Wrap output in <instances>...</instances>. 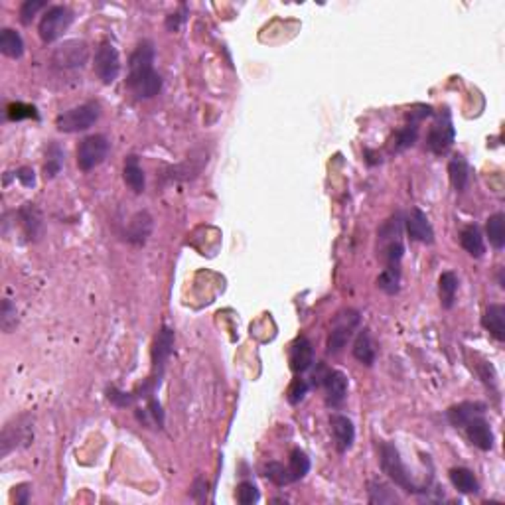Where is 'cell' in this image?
Wrapping results in <instances>:
<instances>
[{"mask_svg": "<svg viewBox=\"0 0 505 505\" xmlns=\"http://www.w3.org/2000/svg\"><path fill=\"white\" fill-rule=\"evenodd\" d=\"M259 490H257V486L255 484H251V481H243V484H239V488H237V502L241 505H253L259 502Z\"/></svg>", "mask_w": 505, "mask_h": 505, "instance_id": "8d00e7d4", "label": "cell"}, {"mask_svg": "<svg viewBox=\"0 0 505 505\" xmlns=\"http://www.w3.org/2000/svg\"><path fill=\"white\" fill-rule=\"evenodd\" d=\"M123 178H125V184L129 186L134 194H143L144 186H146V180H144L143 168H141V164H139V156L132 154L125 160Z\"/></svg>", "mask_w": 505, "mask_h": 505, "instance_id": "ffe728a7", "label": "cell"}, {"mask_svg": "<svg viewBox=\"0 0 505 505\" xmlns=\"http://www.w3.org/2000/svg\"><path fill=\"white\" fill-rule=\"evenodd\" d=\"M16 178L22 181L26 188H32L36 184V176H34V170L32 168H20L16 172Z\"/></svg>", "mask_w": 505, "mask_h": 505, "instance_id": "b9f144b4", "label": "cell"}, {"mask_svg": "<svg viewBox=\"0 0 505 505\" xmlns=\"http://www.w3.org/2000/svg\"><path fill=\"white\" fill-rule=\"evenodd\" d=\"M330 425H332V432H334V441H336L337 452H348L351 444L355 441V428L348 416L344 415H332L330 416Z\"/></svg>", "mask_w": 505, "mask_h": 505, "instance_id": "9a60e30c", "label": "cell"}, {"mask_svg": "<svg viewBox=\"0 0 505 505\" xmlns=\"http://www.w3.org/2000/svg\"><path fill=\"white\" fill-rule=\"evenodd\" d=\"M367 492H369V504L373 505H389V504H399V497L397 493L389 488L385 481L381 479H371L367 484Z\"/></svg>", "mask_w": 505, "mask_h": 505, "instance_id": "484cf974", "label": "cell"}, {"mask_svg": "<svg viewBox=\"0 0 505 505\" xmlns=\"http://www.w3.org/2000/svg\"><path fill=\"white\" fill-rule=\"evenodd\" d=\"M42 8H46V2H42V0H26V2L20 6V20H22V24H30V22L34 20V16H36Z\"/></svg>", "mask_w": 505, "mask_h": 505, "instance_id": "74e56055", "label": "cell"}, {"mask_svg": "<svg viewBox=\"0 0 505 505\" xmlns=\"http://www.w3.org/2000/svg\"><path fill=\"white\" fill-rule=\"evenodd\" d=\"M30 486H18V490H16V504H20V505H24L28 504V493H30V490H28Z\"/></svg>", "mask_w": 505, "mask_h": 505, "instance_id": "f6af8a7d", "label": "cell"}, {"mask_svg": "<svg viewBox=\"0 0 505 505\" xmlns=\"http://www.w3.org/2000/svg\"><path fill=\"white\" fill-rule=\"evenodd\" d=\"M152 233V218L148 211H139L136 215H132L129 223V231H127V241L134 243V245H144L146 239Z\"/></svg>", "mask_w": 505, "mask_h": 505, "instance_id": "2e32d148", "label": "cell"}, {"mask_svg": "<svg viewBox=\"0 0 505 505\" xmlns=\"http://www.w3.org/2000/svg\"><path fill=\"white\" fill-rule=\"evenodd\" d=\"M265 476L271 479V481H274L276 486H286V484L292 481L288 468H285L283 464H278V462L267 464V468H265Z\"/></svg>", "mask_w": 505, "mask_h": 505, "instance_id": "d590c367", "label": "cell"}, {"mask_svg": "<svg viewBox=\"0 0 505 505\" xmlns=\"http://www.w3.org/2000/svg\"><path fill=\"white\" fill-rule=\"evenodd\" d=\"M62 164H64V152H62V148L57 144H52L50 150H48V162L44 166L46 178H53L55 174H60Z\"/></svg>", "mask_w": 505, "mask_h": 505, "instance_id": "e575fe53", "label": "cell"}, {"mask_svg": "<svg viewBox=\"0 0 505 505\" xmlns=\"http://www.w3.org/2000/svg\"><path fill=\"white\" fill-rule=\"evenodd\" d=\"M448 174H450V181H452L456 192H464L470 181V166L464 160V156H454L448 164Z\"/></svg>", "mask_w": 505, "mask_h": 505, "instance_id": "d4e9b609", "label": "cell"}, {"mask_svg": "<svg viewBox=\"0 0 505 505\" xmlns=\"http://www.w3.org/2000/svg\"><path fill=\"white\" fill-rule=\"evenodd\" d=\"M416 136H418V127H416V123L405 125V127L397 132V136H395L393 152H402V150H407L409 146H413L416 141Z\"/></svg>", "mask_w": 505, "mask_h": 505, "instance_id": "d6a6232c", "label": "cell"}, {"mask_svg": "<svg viewBox=\"0 0 505 505\" xmlns=\"http://www.w3.org/2000/svg\"><path fill=\"white\" fill-rule=\"evenodd\" d=\"M130 93L136 99H152L162 89V79L154 69V46L144 39L136 46L129 60V79H127Z\"/></svg>", "mask_w": 505, "mask_h": 505, "instance_id": "6da1fadb", "label": "cell"}, {"mask_svg": "<svg viewBox=\"0 0 505 505\" xmlns=\"http://www.w3.org/2000/svg\"><path fill=\"white\" fill-rule=\"evenodd\" d=\"M405 225H407V231L411 235V239L415 241H420V243H432L434 241V229L430 225L428 218L420 211V209H413L407 220H405Z\"/></svg>", "mask_w": 505, "mask_h": 505, "instance_id": "8fae6325", "label": "cell"}, {"mask_svg": "<svg viewBox=\"0 0 505 505\" xmlns=\"http://www.w3.org/2000/svg\"><path fill=\"white\" fill-rule=\"evenodd\" d=\"M18 324V314H16V306L10 298L2 300V312H0V326L6 334H10Z\"/></svg>", "mask_w": 505, "mask_h": 505, "instance_id": "836d02e7", "label": "cell"}, {"mask_svg": "<svg viewBox=\"0 0 505 505\" xmlns=\"http://www.w3.org/2000/svg\"><path fill=\"white\" fill-rule=\"evenodd\" d=\"M20 218H22V225L24 231L30 239H36L42 231V215H39L38 208L34 204H26L20 209Z\"/></svg>", "mask_w": 505, "mask_h": 505, "instance_id": "f1b7e54d", "label": "cell"}, {"mask_svg": "<svg viewBox=\"0 0 505 505\" xmlns=\"http://www.w3.org/2000/svg\"><path fill=\"white\" fill-rule=\"evenodd\" d=\"M484 328L492 334L497 342L505 339V308L502 304H492L484 314Z\"/></svg>", "mask_w": 505, "mask_h": 505, "instance_id": "e0dca14e", "label": "cell"}, {"mask_svg": "<svg viewBox=\"0 0 505 505\" xmlns=\"http://www.w3.org/2000/svg\"><path fill=\"white\" fill-rule=\"evenodd\" d=\"M402 215L397 211L393 218H389L383 225H381V229H379V233H377V243L379 247L387 245V243H395V241H402L401 235H402Z\"/></svg>", "mask_w": 505, "mask_h": 505, "instance_id": "cb8c5ba5", "label": "cell"}, {"mask_svg": "<svg viewBox=\"0 0 505 505\" xmlns=\"http://www.w3.org/2000/svg\"><path fill=\"white\" fill-rule=\"evenodd\" d=\"M360 324V312L357 310H342L337 312V316L334 318V326H332V332L328 337V353L336 355L339 351L346 348V344L350 342L353 330Z\"/></svg>", "mask_w": 505, "mask_h": 505, "instance_id": "5b68a950", "label": "cell"}, {"mask_svg": "<svg viewBox=\"0 0 505 505\" xmlns=\"http://www.w3.org/2000/svg\"><path fill=\"white\" fill-rule=\"evenodd\" d=\"M456 292H458V276L452 271L442 272L438 278V294H441L442 308H452L454 300H456Z\"/></svg>", "mask_w": 505, "mask_h": 505, "instance_id": "4316f807", "label": "cell"}, {"mask_svg": "<svg viewBox=\"0 0 505 505\" xmlns=\"http://www.w3.org/2000/svg\"><path fill=\"white\" fill-rule=\"evenodd\" d=\"M306 393H308V383L304 379H294L290 383V387H288V393H286L288 395V402L290 405H298V402L306 397Z\"/></svg>", "mask_w": 505, "mask_h": 505, "instance_id": "ab89813d", "label": "cell"}, {"mask_svg": "<svg viewBox=\"0 0 505 505\" xmlns=\"http://www.w3.org/2000/svg\"><path fill=\"white\" fill-rule=\"evenodd\" d=\"M30 441H32L30 425H20V423H18V427L8 425V427L4 428V432H2V442H0V446H2V456H6L10 450H14V448L18 446V442L28 444Z\"/></svg>", "mask_w": 505, "mask_h": 505, "instance_id": "ac0fdd59", "label": "cell"}, {"mask_svg": "<svg viewBox=\"0 0 505 505\" xmlns=\"http://www.w3.org/2000/svg\"><path fill=\"white\" fill-rule=\"evenodd\" d=\"M379 456H381V468H383V472H385L389 478L393 479L399 488H402V490H407V492L411 493L423 492L415 481H413L411 474L407 472V468L402 464L401 456H399L397 448H395L391 442H381V444H379Z\"/></svg>", "mask_w": 505, "mask_h": 505, "instance_id": "7a4b0ae2", "label": "cell"}, {"mask_svg": "<svg viewBox=\"0 0 505 505\" xmlns=\"http://www.w3.org/2000/svg\"><path fill=\"white\" fill-rule=\"evenodd\" d=\"M172 348H174V332L170 328H162L156 336L154 348H152V365H154V373H158V377H162Z\"/></svg>", "mask_w": 505, "mask_h": 505, "instance_id": "4fadbf2b", "label": "cell"}, {"mask_svg": "<svg viewBox=\"0 0 505 505\" xmlns=\"http://www.w3.org/2000/svg\"><path fill=\"white\" fill-rule=\"evenodd\" d=\"M324 387L328 393V405L339 407L348 397V377L339 369H332L326 373Z\"/></svg>", "mask_w": 505, "mask_h": 505, "instance_id": "5bb4252c", "label": "cell"}, {"mask_svg": "<svg viewBox=\"0 0 505 505\" xmlns=\"http://www.w3.org/2000/svg\"><path fill=\"white\" fill-rule=\"evenodd\" d=\"M52 60L57 67L64 69L83 67L89 60V46L83 39H67L53 50Z\"/></svg>", "mask_w": 505, "mask_h": 505, "instance_id": "ba28073f", "label": "cell"}, {"mask_svg": "<svg viewBox=\"0 0 505 505\" xmlns=\"http://www.w3.org/2000/svg\"><path fill=\"white\" fill-rule=\"evenodd\" d=\"M95 76L103 81L105 85H111L121 73V57H118L117 48L111 42H101L97 52H95Z\"/></svg>", "mask_w": 505, "mask_h": 505, "instance_id": "52a82bcc", "label": "cell"}, {"mask_svg": "<svg viewBox=\"0 0 505 505\" xmlns=\"http://www.w3.org/2000/svg\"><path fill=\"white\" fill-rule=\"evenodd\" d=\"M486 231L490 237V243L495 249H504L505 247V215L504 213H493L488 220Z\"/></svg>", "mask_w": 505, "mask_h": 505, "instance_id": "f546056e", "label": "cell"}, {"mask_svg": "<svg viewBox=\"0 0 505 505\" xmlns=\"http://www.w3.org/2000/svg\"><path fill=\"white\" fill-rule=\"evenodd\" d=\"M353 357L367 367H371L375 363V348H373V339L367 328H363L353 342Z\"/></svg>", "mask_w": 505, "mask_h": 505, "instance_id": "d6986e66", "label": "cell"}, {"mask_svg": "<svg viewBox=\"0 0 505 505\" xmlns=\"http://www.w3.org/2000/svg\"><path fill=\"white\" fill-rule=\"evenodd\" d=\"M377 286L383 292H387V294H397L399 288H401V269L385 267L383 272L379 274V278H377Z\"/></svg>", "mask_w": 505, "mask_h": 505, "instance_id": "1f68e13d", "label": "cell"}, {"mask_svg": "<svg viewBox=\"0 0 505 505\" xmlns=\"http://www.w3.org/2000/svg\"><path fill=\"white\" fill-rule=\"evenodd\" d=\"M99 115H101L99 105L83 103L79 105V107H73V109H69V111L62 113V115L57 117V121H55V127H57V130L69 132V134H73V132H83V130H87L89 127H93V125L97 123Z\"/></svg>", "mask_w": 505, "mask_h": 505, "instance_id": "3957f363", "label": "cell"}, {"mask_svg": "<svg viewBox=\"0 0 505 505\" xmlns=\"http://www.w3.org/2000/svg\"><path fill=\"white\" fill-rule=\"evenodd\" d=\"M460 243L464 247V251L470 253L472 257L479 259L484 253H486V243H484V237H481V231H479L476 225H468L462 229L460 233Z\"/></svg>", "mask_w": 505, "mask_h": 505, "instance_id": "603a6c76", "label": "cell"}, {"mask_svg": "<svg viewBox=\"0 0 505 505\" xmlns=\"http://www.w3.org/2000/svg\"><path fill=\"white\" fill-rule=\"evenodd\" d=\"M107 393H109V401L115 402L117 407H129L130 402H132V399H134L132 395L123 393V391H118V389H109Z\"/></svg>", "mask_w": 505, "mask_h": 505, "instance_id": "60d3db41", "label": "cell"}, {"mask_svg": "<svg viewBox=\"0 0 505 505\" xmlns=\"http://www.w3.org/2000/svg\"><path fill=\"white\" fill-rule=\"evenodd\" d=\"M38 118V113L32 105H24V103H12L8 107V118L10 121H20V118Z\"/></svg>", "mask_w": 505, "mask_h": 505, "instance_id": "f35d334b", "label": "cell"}, {"mask_svg": "<svg viewBox=\"0 0 505 505\" xmlns=\"http://www.w3.org/2000/svg\"><path fill=\"white\" fill-rule=\"evenodd\" d=\"M484 411H486V407H484L481 402H462V405L452 407V409L448 411V420H450L456 428L458 427L464 428V425H466L470 418L484 415Z\"/></svg>", "mask_w": 505, "mask_h": 505, "instance_id": "44dd1931", "label": "cell"}, {"mask_svg": "<svg viewBox=\"0 0 505 505\" xmlns=\"http://www.w3.org/2000/svg\"><path fill=\"white\" fill-rule=\"evenodd\" d=\"M290 369L294 373H302L306 369H310L312 363H314V350H312V344L308 337L300 336L294 339V344L290 346Z\"/></svg>", "mask_w": 505, "mask_h": 505, "instance_id": "7c38bea8", "label": "cell"}, {"mask_svg": "<svg viewBox=\"0 0 505 505\" xmlns=\"http://www.w3.org/2000/svg\"><path fill=\"white\" fill-rule=\"evenodd\" d=\"M464 428H466L468 438H470V442H472L474 446H478L479 450H492L493 432L492 427H490V423L484 418V415L470 418L466 425H464Z\"/></svg>", "mask_w": 505, "mask_h": 505, "instance_id": "30bf717a", "label": "cell"}, {"mask_svg": "<svg viewBox=\"0 0 505 505\" xmlns=\"http://www.w3.org/2000/svg\"><path fill=\"white\" fill-rule=\"evenodd\" d=\"M186 20V16H184V12L181 14H170L168 18H166V30H170V32H176L178 28H180V24Z\"/></svg>", "mask_w": 505, "mask_h": 505, "instance_id": "ee69618b", "label": "cell"}, {"mask_svg": "<svg viewBox=\"0 0 505 505\" xmlns=\"http://www.w3.org/2000/svg\"><path fill=\"white\" fill-rule=\"evenodd\" d=\"M288 472H290V478L292 481L302 479L308 472H310V458L306 456V452H302L300 448H294L290 454V462H288Z\"/></svg>", "mask_w": 505, "mask_h": 505, "instance_id": "4dcf8cb0", "label": "cell"}, {"mask_svg": "<svg viewBox=\"0 0 505 505\" xmlns=\"http://www.w3.org/2000/svg\"><path fill=\"white\" fill-rule=\"evenodd\" d=\"M454 125L452 118L448 113H444V117H441L432 127L428 130V139L427 144L428 148L434 152V154H446L454 144Z\"/></svg>", "mask_w": 505, "mask_h": 505, "instance_id": "9c48e42d", "label": "cell"}, {"mask_svg": "<svg viewBox=\"0 0 505 505\" xmlns=\"http://www.w3.org/2000/svg\"><path fill=\"white\" fill-rule=\"evenodd\" d=\"M71 22H73V12L67 6H60V4L50 6L39 20V38L46 44H52L64 36V32L71 26Z\"/></svg>", "mask_w": 505, "mask_h": 505, "instance_id": "277c9868", "label": "cell"}, {"mask_svg": "<svg viewBox=\"0 0 505 505\" xmlns=\"http://www.w3.org/2000/svg\"><path fill=\"white\" fill-rule=\"evenodd\" d=\"M450 479H452L454 488L460 490L462 493H478L479 484L474 472H470L468 468H452L450 470Z\"/></svg>", "mask_w": 505, "mask_h": 505, "instance_id": "83f0119b", "label": "cell"}, {"mask_svg": "<svg viewBox=\"0 0 505 505\" xmlns=\"http://www.w3.org/2000/svg\"><path fill=\"white\" fill-rule=\"evenodd\" d=\"M111 143L107 141L105 134H91L87 139H83L78 146V166L83 172L97 168L99 164H103L105 158L109 154Z\"/></svg>", "mask_w": 505, "mask_h": 505, "instance_id": "8992f818", "label": "cell"}, {"mask_svg": "<svg viewBox=\"0 0 505 505\" xmlns=\"http://www.w3.org/2000/svg\"><path fill=\"white\" fill-rule=\"evenodd\" d=\"M0 52L4 53L6 57H12V60L22 57V53H24L22 36L16 30H12V28H4L0 32Z\"/></svg>", "mask_w": 505, "mask_h": 505, "instance_id": "7402d4cb", "label": "cell"}, {"mask_svg": "<svg viewBox=\"0 0 505 505\" xmlns=\"http://www.w3.org/2000/svg\"><path fill=\"white\" fill-rule=\"evenodd\" d=\"M148 411H150V415L154 416V420L158 423V427L160 428L164 427V413H162L160 402L156 401V399H150V402H148Z\"/></svg>", "mask_w": 505, "mask_h": 505, "instance_id": "7bdbcfd3", "label": "cell"}]
</instances>
